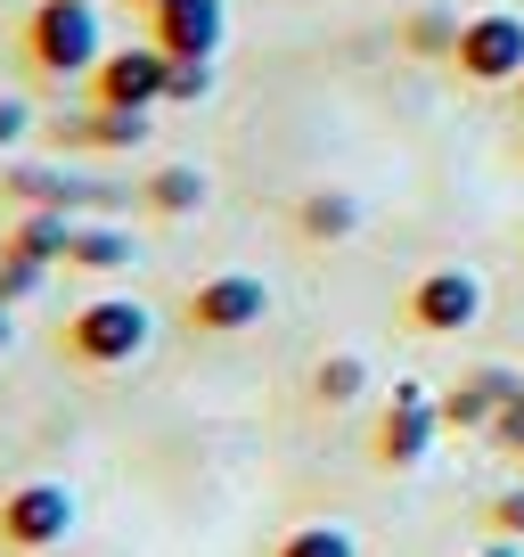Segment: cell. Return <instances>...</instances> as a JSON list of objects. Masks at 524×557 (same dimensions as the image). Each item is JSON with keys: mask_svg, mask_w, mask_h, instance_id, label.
Listing matches in <instances>:
<instances>
[{"mask_svg": "<svg viewBox=\"0 0 524 557\" xmlns=\"http://www.w3.org/2000/svg\"><path fill=\"white\" fill-rule=\"evenodd\" d=\"M99 58H107L99 0H34V17H25V66L41 83H90Z\"/></svg>", "mask_w": 524, "mask_h": 557, "instance_id": "6da1fadb", "label": "cell"}, {"mask_svg": "<svg viewBox=\"0 0 524 557\" xmlns=\"http://www.w3.org/2000/svg\"><path fill=\"white\" fill-rule=\"evenodd\" d=\"M148 336H157V312H148L140 296H90L66 312V361L74 369H132L148 352Z\"/></svg>", "mask_w": 524, "mask_h": 557, "instance_id": "7a4b0ae2", "label": "cell"}, {"mask_svg": "<svg viewBox=\"0 0 524 557\" xmlns=\"http://www.w3.org/2000/svg\"><path fill=\"white\" fill-rule=\"evenodd\" d=\"M435 435H442V401L426 394L419 377H402L394 394H385V410H377V426H369V459L377 468H419L426 451H435Z\"/></svg>", "mask_w": 524, "mask_h": 557, "instance_id": "3957f363", "label": "cell"}, {"mask_svg": "<svg viewBox=\"0 0 524 557\" xmlns=\"http://www.w3.org/2000/svg\"><path fill=\"white\" fill-rule=\"evenodd\" d=\"M74 533V492L34 475V484H9L0 492V549L9 557H41Z\"/></svg>", "mask_w": 524, "mask_h": 557, "instance_id": "277c9868", "label": "cell"}, {"mask_svg": "<svg viewBox=\"0 0 524 557\" xmlns=\"http://www.w3.org/2000/svg\"><path fill=\"white\" fill-rule=\"evenodd\" d=\"M451 66L467 74L475 90H516V74H524V17L516 9H475V17L459 25Z\"/></svg>", "mask_w": 524, "mask_h": 557, "instance_id": "5b68a950", "label": "cell"}, {"mask_svg": "<svg viewBox=\"0 0 524 557\" xmlns=\"http://www.w3.org/2000/svg\"><path fill=\"white\" fill-rule=\"evenodd\" d=\"M402 320L419 336H467L475 320H484V278L459 271V262H435V271L410 278V296H402Z\"/></svg>", "mask_w": 524, "mask_h": 557, "instance_id": "8992f818", "label": "cell"}, {"mask_svg": "<svg viewBox=\"0 0 524 557\" xmlns=\"http://www.w3.org/2000/svg\"><path fill=\"white\" fill-rule=\"evenodd\" d=\"M262 312H271V287L254 271H213L180 296V320L197 336H246V329H262Z\"/></svg>", "mask_w": 524, "mask_h": 557, "instance_id": "52a82bcc", "label": "cell"}, {"mask_svg": "<svg viewBox=\"0 0 524 557\" xmlns=\"http://www.w3.org/2000/svg\"><path fill=\"white\" fill-rule=\"evenodd\" d=\"M164 74H173V58H164L157 41L107 50L99 66H90V107H148V115H157L164 107Z\"/></svg>", "mask_w": 524, "mask_h": 557, "instance_id": "ba28073f", "label": "cell"}, {"mask_svg": "<svg viewBox=\"0 0 524 557\" xmlns=\"http://www.w3.org/2000/svg\"><path fill=\"white\" fill-rule=\"evenodd\" d=\"M222 34H229L222 0H164V9H148V41H157L164 58H213Z\"/></svg>", "mask_w": 524, "mask_h": 557, "instance_id": "9c48e42d", "label": "cell"}, {"mask_svg": "<svg viewBox=\"0 0 524 557\" xmlns=\"http://www.w3.org/2000/svg\"><path fill=\"white\" fill-rule=\"evenodd\" d=\"M516 394H524V369L484 361V369H467V377L442 394V426H467V435H484L500 410H516Z\"/></svg>", "mask_w": 524, "mask_h": 557, "instance_id": "30bf717a", "label": "cell"}, {"mask_svg": "<svg viewBox=\"0 0 524 557\" xmlns=\"http://www.w3.org/2000/svg\"><path fill=\"white\" fill-rule=\"evenodd\" d=\"M58 132H66V148H90V157H132V148H148L157 115H148V107H83V115H66Z\"/></svg>", "mask_w": 524, "mask_h": 557, "instance_id": "8fae6325", "label": "cell"}, {"mask_svg": "<svg viewBox=\"0 0 524 557\" xmlns=\"http://www.w3.org/2000/svg\"><path fill=\"white\" fill-rule=\"evenodd\" d=\"M132 230L123 222H74V238H66V271H90V278H115V271H132Z\"/></svg>", "mask_w": 524, "mask_h": 557, "instance_id": "7c38bea8", "label": "cell"}, {"mask_svg": "<svg viewBox=\"0 0 524 557\" xmlns=\"http://www.w3.org/2000/svg\"><path fill=\"white\" fill-rule=\"evenodd\" d=\"M352 230H361V197H345V189H303L296 197V238L303 246H345Z\"/></svg>", "mask_w": 524, "mask_h": 557, "instance_id": "4fadbf2b", "label": "cell"}, {"mask_svg": "<svg viewBox=\"0 0 524 557\" xmlns=\"http://www.w3.org/2000/svg\"><path fill=\"white\" fill-rule=\"evenodd\" d=\"M140 197H148V213H164V222H189V213H205L213 181L197 173V164H157V173L140 181Z\"/></svg>", "mask_w": 524, "mask_h": 557, "instance_id": "5bb4252c", "label": "cell"}, {"mask_svg": "<svg viewBox=\"0 0 524 557\" xmlns=\"http://www.w3.org/2000/svg\"><path fill=\"white\" fill-rule=\"evenodd\" d=\"M66 238H74V213H17V222L0 230L9 255H34V262H50V271H66Z\"/></svg>", "mask_w": 524, "mask_h": 557, "instance_id": "9a60e30c", "label": "cell"}, {"mask_svg": "<svg viewBox=\"0 0 524 557\" xmlns=\"http://www.w3.org/2000/svg\"><path fill=\"white\" fill-rule=\"evenodd\" d=\"M459 25H467V17H451V9H435V0H426V9H410V17H402V50L419 58V66H426V58H442V66H451Z\"/></svg>", "mask_w": 524, "mask_h": 557, "instance_id": "2e32d148", "label": "cell"}, {"mask_svg": "<svg viewBox=\"0 0 524 557\" xmlns=\"http://www.w3.org/2000/svg\"><path fill=\"white\" fill-rule=\"evenodd\" d=\"M361 394H369V361L361 352H320V369H312V401L320 410H352Z\"/></svg>", "mask_w": 524, "mask_h": 557, "instance_id": "e0dca14e", "label": "cell"}, {"mask_svg": "<svg viewBox=\"0 0 524 557\" xmlns=\"http://www.w3.org/2000/svg\"><path fill=\"white\" fill-rule=\"evenodd\" d=\"M271 557H361V541L345 524H296V533L271 541Z\"/></svg>", "mask_w": 524, "mask_h": 557, "instance_id": "ac0fdd59", "label": "cell"}, {"mask_svg": "<svg viewBox=\"0 0 524 557\" xmlns=\"http://www.w3.org/2000/svg\"><path fill=\"white\" fill-rule=\"evenodd\" d=\"M41 287H50V262H34V255H9V246H0V312L34 304Z\"/></svg>", "mask_w": 524, "mask_h": 557, "instance_id": "d6986e66", "label": "cell"}, {"mask_svg": "<svg viewBox=\"0 0 524 557\" xmlns=\"http://www.w3.org/2000/svg\"><path fill=\"white\" fill-rule=\"evenodd\" d=\"M213 99V58H173V74H164V107H197Z\"/></svg>", "mask_w": 524, "mask_h": 557, "instance_id": "ffe728a7", "label": "cell"}, {"mask_svg": "<svg viewBox=\"0 0 524 557\" xmlns=\"http://www.w3.org/2000/svg\"><path fill=\"white\" fill-rule=\"evenodd\" d=\"M484 533L524 541V484H516V492H491V500H484Z\"/></svg>", "mask_w": 524, "mask_h": 557, "instance_id": "44dd1931", "label": "cell"}, {"mask_svg": "<svg viewBox=\"0 0 524 557\" xmlns=\"http://www.w3.org/2000/svg\"><path fill=\"white\" fill-rule=\"evenodd\" d=\"M25 139H34V107H25V99H0V157L25 148Z\"/></svg>", "mask_w": 524, "mask_h": 557, "instance_id": "7402d4cb", "label": "cell"}, {"mask_svg": "<svg viewBox=\"0 0 524 557\" xmlns=\"http://www.w3.org/2000/svg\"><path fill=\"white\" fill-rule=\"evenodd\" d=\"M475 557H524V541H500V533H491V541H484Z\"/></svg>", "mask_w": 524, "mask_h": 557, "instance_id": "603a6c76", "label": "cell"}, {"mask_svg": "<svg viewBox=\"0 0 524 557\" xmlns=\"http://www.w3.org/2000/svg\"><path fill=\"white\" fill-rule=\"evenodd\" d=\"M9 345H17V312H0V352H9Z\"/></svg>", "mask_w": 524, "mask_h": 557, "instance_id": "cb8c5ba5", "label": "cell"}, {"mask_svg": "<svg viewBox=\"0 0 524 557\" xmlns=\"http://www.w3.org/2000/svg\"><path fill=\"white\" fill-rule=\"evenodd\" d=\"M132 9H164V0H132Z\"/></svg>", "mask_w": 524, "mask_h": 557, "instance_id": "d4e9b609", "label": "cell"}, {"mask_svg": "<svg viewBox=\"0 0 524 557\" xmlns=\"http://www.w3.org/2000/svg\"><path fill=\"white\" fill-rule=\"evenodd\" d=\"M516 107H524V74H516Z\"/></svg>", "mask_w": 524, "mask_h": 557, "instance_id": "484cf974", "label": "cell"}, {"mask_svg": "<svg viewBox=\"0 0 524 557\" xmlns=\"http://www.w3.org/2000/svg\"><path fill=\"white\" fill-rule=\"evenodd\" d=\"M516 410H524V394H516Z\"/></svg>", "mask_w": 524, "mask_h": 557, "instance_id": "4316f807", "label": "cell"}, {"mask_svg": "<svg viewBox=\"0 0 524 557\" xmlns=\"http://www.w3.org/2000/svg\"><path fill=\"white\" fill-rule=\"evenodd\" d=\"M516 459H524V443H516Z\"/></svg>", "mask_w": 524, "mask_h": 557, "instance_id": "83f0119b", "label": "cell"}]
</instances>
